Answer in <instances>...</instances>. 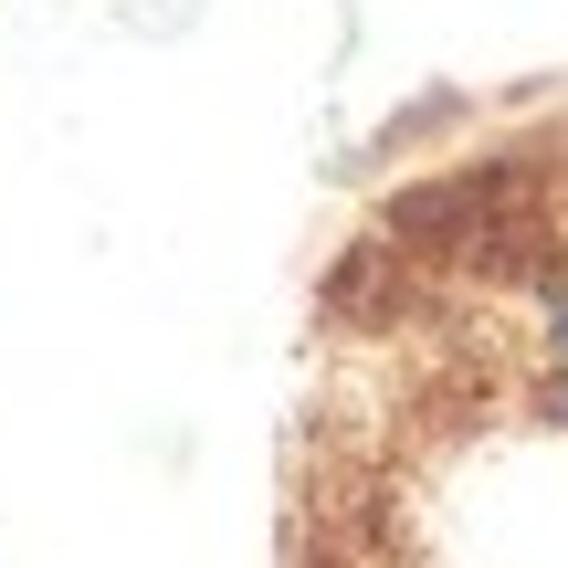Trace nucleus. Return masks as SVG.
<instances>
[{
  "instance_id": "nucleus-1",
  "label": "nucleus",
  "mask_w": 568,
  "mask_h": 568,
  "mask_svg": "<svg viewBox=\"0 0 568 568\" xmlns=\"http://www.w3.org/2000/svg\"><path fill=\"white\" fill-rule=\"evenodd\" d=\"M558 347H568V316H558Z\"/></svg>"
}]
</instances>
